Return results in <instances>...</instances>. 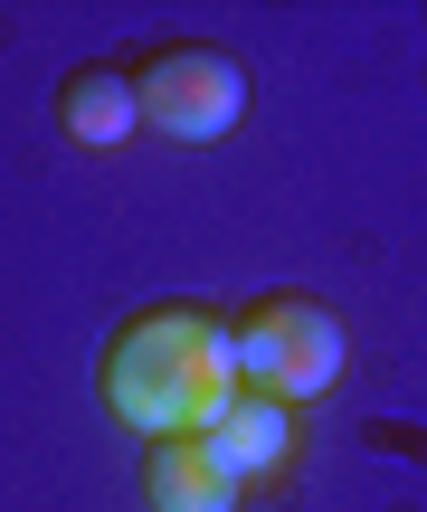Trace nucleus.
Wrapping results in <instances>:
<instances>
[{
    "label": "nucleus",
    "instance_id": "7ed1b4c3",
    "mask_svg": "<svg viewBox=\"0 0 427 512\" xmlns=\"http://www.w3.org/2000/svg\"><path fill=\"white\" fill-rule=\"evenodd\" d=\"M133 95H143V124L171 133V143H219V133L247 124V67L228 48H200V38H162V48H143Z\"/></svg>",
    "mask_w": 427,
    "mask_h": 512
},
{
    "label": "nucleus",
    "instance_id": "39448f33",
    "mask_svg": "<svg viewBox=\"0 0 427 512\" xmlns=\"http://www.w3.org/2000/svg\"><path fill=\"white\" fill-rule=\"evenodd\" d=\"M57 133L67 143H86V152H114V143H133L143 133V95H133V67H67L57 76Z\"/></svg>",
    "mask_w": 427,
    "mask_h": 512
},
{
    "label": "nucleus",
    "instance_id": "20e7f679",
    "mask_svg": "<svg viewBox=\"0 0 427 512\" xmlns=\"http://www.w3.org/2000/svg\"><path fill=\"white\" fill-rule=\"evenodd\" d=\"M247 484L228 475V456H219V437H162L143 456V503L152 512H238Z\"/></svg>",
    "mask_w": 427,
    "mask_h": 512
},
{
    "label": "nucleus",
    "instance_id": "f03ea898",
    "mask_svg": "<svg viewBox=\"0 0 427 512\" xmlns=\"http://www.w3.org/2000/svg\"><path fill=\"white\" fill-rule=\"evenodd\" d=\"M228 332H238V380L266 389V399H285V408L323 399V389L342 380V361H352L342 313L314 304V294H257L247 313H228Z\"/></svg>",
    "mask_w": 427,
    "mask_h": 512
},
{
    "label": "nucleus",
    "instance_id": "f257e3e1",
    "mask_svg": "<svg viewBox=\"0 0 427 512\" xmlns=\"http://www.w3.org/2000/svg\"><path fill=\"white\" fill-rule=\"evenodd\" d=\"M95 389H105V418L133 427V437H209L219 408L238 399V332L209 304H143L114 323L105 361H95Z\"/></svg>",
    "mask_w": 427,
    "mask_h": 512
},
{
    "label": "nucleus",
    "instance_id": "423d86ee",
    "mask_svg": "<svg viewBox=\"0 0 427 512\" xmlns=\"http://www.w3.org/2000/svg\"><path fill=\"white\" fill-rule=\"evenodd\" d=\"M209 437H219V456H228V475H238V484H266V475L295 465V408L266 399V389H238V399L219 408Z\"/></svg>",
    "mask_w": 427,
    "mask_h": 512
}]
</instances>
